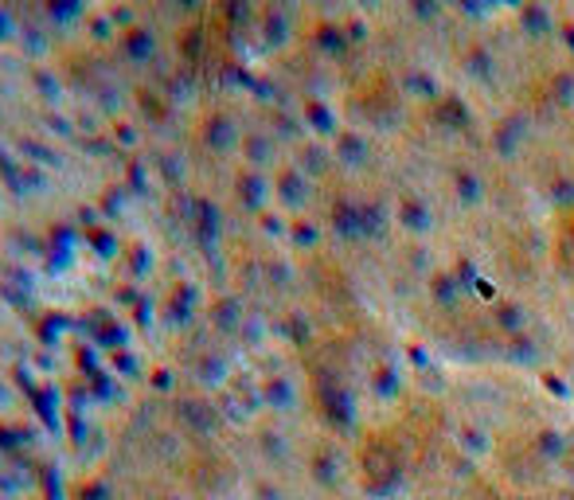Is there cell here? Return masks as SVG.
Returning a JSON list of instances; mask_svg holds the SVG:
<instances>
[{
  "label": "cell",
  "mask_w": 574,
  "mask_h": 500,
  "mask_svg": "<svg viewBox=\"0 0 574 500\" xmlns=\"http://www.w3.org/2000/svg\"><path fill=\"white\" fill-rule=\"evenodd\" d=\"M571 250H574V247H571Z\"/></svg>",
  "instance_id": "cell-1"
}]
</instances>
